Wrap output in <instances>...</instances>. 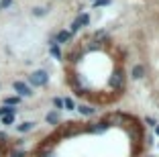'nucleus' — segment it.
<instances>
[{"instance_id": "obj_1", "label": "nucleus", "mask_w": 159, "mask_h": 157, "mask_svg": "<svg viewBox=\"0 0 159 157\" xmlns=\"http://www.w3.org/2000/svg\"><path fill=\"white\" fill-rule=\"evenodd\" d=\"M29 82L33 84V86H45L49 82V74H47L45 69H37V72H33V74L29 76Z\"/></svg>"}, {"instance_id": "obj_2", "label": "nucleus", "mask_w": 159, "mask_h": 157, "mask_svg": "<svg viewBox=\"0 0 159 157\" xmlns=\"http://www.w3.org/2000/svg\"><path fill=\"white\" fill-rule=\"evenodd\" d=\"M108 86L114 90H120L122 86H125V72L122 69H116L112 74V78H110V82H108Z\"/></svg>"}, {"instance_id": "obj_3", "label": "nucleus", "mask_w": 159, "mask_h": 157, "mask_svg": "<svg viewBox=\"0 0 159 157\" xmlns=\"http://www.w3.org/2000/svg\"><path fill=\"white\" fill-rule=\"evenodd\" d=\"M12 88L16 90V92H19L20 96H31V94H33V90L29 88V86H27L25 82H14V84H12Z\"/></svg>"}, {"instance_id": "obj_4", "label": "nucleus", "mask_w": 159, "mask_h": 157, "mask_svg": "<svg viewBox=\"0 0 159 157\" xmlns=\"http://www.w3.org/2000/svg\"><path fill=\"white\" fill-rule=\"evenodd\" d=\"M71 39V33L70 31H59L57 33V37H55V41L57 43H67Z\"/></svg>"}, {"instance_id": "obj_5", "label": "nucleus", "mask_w": 159, "mask_h": 157, "mask_svg": "<svg viewBox=\"0 0 159 157\" xmlns=\"http://www.w3.org/2000/svg\"><path fill=\"white\" fill-rule=\"evenodd\" d=\"M143 76H145V65H135V67H133V78L139 80V78H143Z\"/></svg>"}, {"instance_id": "obj_6", "label": "nucleus", "mask_w": 159, "mask_h": 157, "mask_svg": "<svg viewBox=\"0 0 159 157\" xmlns=\"http://www.w3.org/2000/svg\"><path fill=\"white\" fill-rule=\"evenodd\" d=\"M75 21L80 23V27H88V25H90V14H80Z\"/></svg>"}, {"instance_id": "obj_7", "label": "nucleus", "mask_w": 159, "mask_h": 157, "mask_svg": "<svg viewBox=\"0 0 159 157\" xmlns=\"http://www.w3.org/2000/svg\"><path fill=\"white\" fill-rule=\"evenodd\" d=\"M47 122H49V125H57V122H59V114H57V112H49V114H47Z\"/></svg>"}, {"instance_id": "obj_8", "label": "nucleus", "mask_w": 159, "mask_h": 157, "mask_svg": "<svg viewBox=\"0 0 159 157\" xmlns=\"http://www.w3.org/2000/svg\"><path fill=\"white\" fill-rule=\"evenodd\" d=\"M33 127H35V122H23V125H19V131L20 133H29Z\"/></svg>"}, {"instance_id": "obj_9", "label": "nucleus", "mask_w": 159, "mask_h": 157, "mask_svg": "<svg viewBox=\"0 0 159 157\" xmlns=\"http://www.w3.org/2000/svg\"><path fill=\"white\" fill-rule=\"evenodd\" d=\"M51 55H53V57H57V59L61 57V51H59V47L55 45V41H51Z\"/></svg>"}, {"instance_id": "obj_10", "label": "nucleus", "mask_w": 159, "mask_h": 157, "mask_svg": "<svg viewBox=\"0 0 159 157\" xmlns=\"http://www.w3.org/2000/svg\"><path fill=\"white\" fill-rule=\"evenodd\" d=\"M14 122V114H2V125H12Z\"/></svg>"}, {"instance_id": "obj_11", "label": "nucleus", "mask_w": 159, "mask_h": 157, "mask_svg": "<svg viewBox=\"0 0 159 157\" xmlns=\"http://www.w3.org/2000/svg\"><path fill=\"white\" fill-rule=\"evenodd\" d=\"M78 110L82 112V114H84V116H90V114H94V108H90V106H80Z\"/></svg>"}, {"instance_id": "obj_12", "label": "nucleus", "mask_w": 159, "mask_h": 157, "mask_svg": "<svg viewBox=\"0 0 159 157\" xmlns=\"http://www.w3.org/2000/svg\"><path fill=\"white\" fill-rule=\"evenodd\" d=\"M63 106H66L67 110H74L75 104H74V100H71V98H66V100H63Z\"/></svg>"}, {"instance_id": "obj_13", "label": "nucleus", "mask_w": 159, "mask_h": 157, "mask_svg": "<svg viewBox=\"0 0 159 157\" xmlns=\"http://www.w3.org/2000/svg\"><path fill=\"white\" fill-rule=\"evenodd\" d=\"M6 106H12V104H19V96H10V98H6Z\"/></svg>"}, {"instance_id": "obj_14", "label": "nucleus", "mask_w": 159, "mask_h": 157, "mask_svg": "<svg viewBox=\"0 0 159 157\" xmlns=\"http://www.w3.org/2000/svg\"><path fill=\"white\" fill-rule=\"evenodd\" d=\"M80 29H82V27H80V23H78V21H74V23H71V27H70V33L74 35V33H78Z\"/></svg>"}, {"instance_id": "obj_15", "label": "nucleus", "mask_w": 159, "mask_h": 157, "mask_svg": "<svg viewBox=\"0 0 159 157\" xmlns=\"http://www.w3.org/2000/svg\"><path fill=\"white\" fill-rule=\"evenodd\" d=\"M53 106L55 108H63V100H61V98H53Z\"/></svg>"}, {"instance_id": "obj_16", "label": "nucleus", "mask_w": 159, "mask_h": 157, "mask_svg": "<svg viewBox=\"0 0 159 157\" xmlns=\"http://www.w3.org/2000/svg\"><path fill=\"white\" fill-rule=\"evenodd\" d=\"M106 4H110V0H96L94 2V6H106Z\"/></svg>"}, {"instance_id": "obj_17", "label": "nucleus", "mask_w": 159, "mask_h": 157, "mask_svg": "<svg viewBox=\"0 0 159 157\" xmlns=\"http://www.w3.org/2000/svg\"><path fill=\"white\" fill-rule=\"evenodd\" d=\"M33 14L35 16H43V14H45V8H33Z\"/></svg>"}, {"instance_id": "obj_18", "label": "nucleus", "mask_w": 159, "mask_h": 157, "mask_svg": "<svg viewBox=\"0 0 159 157\" xmlns=\"http://www.w3.org/2000/svg\"><path fill=\"white\" fill-rule=\"evenodd\" d=\"M96 39H98V41L100 39H106V31H98L96 33Z\"/></svg>"}, {"instance_id": "obj_19", "label": "nucleus", "mask_w": 159, "mask_h": 157, "mask_svg": "<svg viewBox=\"0 0 159 157\" xmlns=\"http://www.w3.org/2000/svg\"><path fill=\"white\" fill-rule=\"evenodd\" d=\"M10 2H12V0H2V2H0V8H8Z\"/></svg>"}, {"instance_id": "obj_20", "label": "nucleus", "mask_w": 159, "mask_h": 157, "mask_svg": "<svg viewBox=\"0 0 159 157\" xmlns=\"http://www.w3.org/2000/svg\"><path fill=\"white\" fill-rule=\"evenodd\" d=\"M10 157H25V153H23V151H16V153H12Z\"/></svg>"}, {"instance_id": "obj_21", "label": "nucleus", "mask_w": 159, "mask_h": 157, "mask_svg": "<svg viewBox=\"0 0 159 157\" xmlns=\"http://www.w3.org/2000/svg\"><path fill=\"white\" fill-rule=\"evenodd\" d=\"M155 133H157V135H159V127H155Z\"/></svg>"}, {"instance_id": "obj_22", "label": "nucleus", "mask_w": 159, "mask_h": 157, "mask_svg": "<svg viewBox=\"0 0 159 157\" xmlns=\"http://www.w3.org/2000/svg\"><path fill=\"white\" fill-rule=\"evenodd\" d=\"M94 2H96V0H94Z\"/></svg>"}]
</instances>
